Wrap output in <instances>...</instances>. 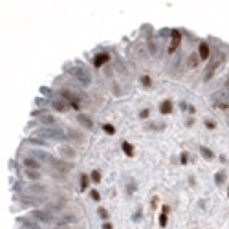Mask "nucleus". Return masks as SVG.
Segmentation results:
<instances>
[{
    "label": "nucleus",
    "instance_id": "obj_1",
    "mask_svg": "<svg viewBox=\"0 0 229 229\" xmlns=\"http://www.w3.org/2000/svg\"><path fill=\"white\" fill-rule=\"evenodd\" d=\"M224 62V57H220V55H218L211 64H209V66H207V70H205V73H203V79L205 81H209L211 77H213V75H214V72H216V68L218 66H220V64Z\"/></svg>",
    "mask_w": 229,
    "mask_h": 229
},
{
    "label": "nucleus",
    "instance_id": "obj_2",
    "mask_svg": "<svg viewBox=\"0 0 229 229\" xmlns=\"http://www.w3.org/2000/svg\"><path fill=\"white\" fill-rule=\"evenodd\" d=\"M72 75H73L77 81H81L83 84H88V83H90V75L86 73L84 70H81V68H73V70H72Z\"/></svg>",
    "mask_w": 229,
    "mask_h": 229
},
{
    "label": "nucleus",
    "instance_id": "obj_3",
    "mask_svg": "<svg viewBox=\"0 0 229 229\" xmlns=\"http://www.w3.org/2000/svg\"><path fill=\"white\" fill-rule=\"evenodd\" d=\"M46 191H48L46 185H39V183H31V185H28V192H29V194H44Z\"/></svg>",
    "mask_w": 229,
    "mask_h": 229
},
{
    "label": "nucleus",
    "instance_id": "obj_4",
    "mask_svg": "<svg viewBox=\"0 0 229 229\" xmlns=\"http://www.w3.org/2000/svg\"><path fill=\"white\" fill-rule=\"evenodd\" d=\"M108 61H110V55H108V53H99V55H95V59H94V66L101 68L103 64H106Z\"/></svg>",
    "mask_w": 229,
    "mask_h": 229
},
{
    "label": "nucleus",
    "instance_id": "obj_5",
    "mask_svg": "<svg viewBox=\"0 0 229 229\" xmlns=\"http://www.w3.org/2000/svg\"><path fill=\"white\" fill-rule=\"evenodd\" d=\"M198 57L202 61H207V57H209V44L207 42H202L200 48H198Z\"/></svg>",
    "mask_w": 229,
    "mask_h": 229
},
{
    "label": "nucleus",
    "instance_id": "obj_6",
    "mask_svg": "<svg viewBox=\"0 0 229 229\" xmlns=\"http://www.w3.org/2000/svg\"><path fill=\"white\" fill-rule=\"evenodd\" d=\"M51 105H53V108H55V110H59V112H66V110H68V106H70L64 99H55Z\"/></svg>",
    "mask_w": 229,
    "mask_h": 229
},
{
    "label": "nucleus",
    "instance_id": "obj_7",
    "mask_svg": "<svg viewBox=\"0 0 229 229\" xmlns=\"http://www.w3.org/2000/svg\"><path fill=\"white\" fill-rule=\"evenodd\" d=\"M24 165H26V169H39L40 167V163L37 161V159H33V158H24Z\"/></svg>",
    "mask_w": 229,
    "mask_h": 229
},
{
    "label": "nucleus",
    "instance_id": "obj_8",
    "mask_svg": "<svg viewBox=\"0 0 229 229\" xmlns=\"http://www.w3.org/2000/svg\"><path fill=\"white\" fill-rule=\"evenodd\" d=\"M33 216L39 218L40 222H50V220H51V216H50L48 213H44V211H33Z\"/></svg>",
    "mask_w": 229,
    "mask_h": 229
},
{
    "label": "nucleus",
    "instance_id": "obj_9",
    "mask_svg": "<svg viewBox=\"0 0 229 229\" xmlns=\"http://www.w3.org/2000/svg\"><path fill=\"white\" fill-rule=\"evenodd\" d=\"M180 37H181V35L178 33V31H172V44H170V48H169V51H170V53H172L174 50L178 48V42H180Z\"/></svg>",
    "mask_w": 229,
    "mask_h": 229
},
{
    "label": "nucleus",
    "instance_id": "obj_10",
    "mask_svg": "<svg viewBox=\"0 0 229 229\" xmlns=\"http://www.w3.org/2000/svg\"><path fill=\"white\" fill-rule=\"evenodd\" d=\"M26 178H29V180H39V178H40V172L35 170V169H26Z\"/></svg>",
    "mask_w": 229,
    "mask_h": 229
},
{
    "label": "nucleus",
    "instance_id": "obj_11",
    "mask_svg": "<svg viewBox=\"0 0 229 229\" xmlns=\"http://www.w3.org/2000/svg\"><path fill=\"white\" fill-rule=\"evenodd\" d=\"M159 110H161V114H170L172 112V103L170 101H163V105L159 106Z\"/></svg>",
    "mask_w": 229,
    "mask_h": 229
},
{
    "label": "nucleus",
    "instance_id": "obj_12",
    "mask_svg": "<svg viewBox=\"0 0 229 229\" xmlns=\"http://www.w3.org/2000/svg\"><path fill=\"white\" fill-rule=\"evenodd\" d=\"M121 147H123V152H125L127 156H134V147L130 145L128 141H123V145H121Z\"/></svg>",
    "mask_w": 229,
    "mask_h": 229
},
{
    "label": "nucleus",
    "instance_id": "obj_13",
    "mask_svg": "<svg viewBox=\"0 0 229 229\" xmlns=\"http://www.w3.org/2000/svg\"><path fill=\"white\" fill-rule=\"evenodd\" d=\"M61 154H62L64 158H75V150L70 149V147H62V149H61Z\"/></svg>",
    "mask_w": 229,
    "mask_h": 229
},
{
    "label": "nucleus",
    "instance_id": "obj_14",
    "mask_svg": "<svg viewBox=\"0 0 229 229\" xmlns=\"http://www.w3.org/2000/svg\"><path fill=\"white\" fill-rule=\"evenodd\" d=\"M53 163H55V167H57L59 170H62V172H68V170L72 169L68 163H66V161H62V159H61V161H53Z\"/></svg>",
    "mask_w": 229,
    "mask_h": 229
},
{
    "label": "nucleus",
    "instance_id": "obj_15",
    "mask_svg": "<svg viewBox=\"0 0 229 229\" xmlns=\"http://www.w3.org/2000/svg\"><path fill=\"white\" fill-rule=\"evenodd\" d=\"M198 61H200V57H198V55H191V57H189V61H187V64H189L191 68H196V66H198Z\"/></svg>",
    "mask_w": 229,
    "mask_h": 229
},
{
    "label": "nucleus",
    "instance_id": "obj_16",
    "mask_svg": "<svg viewBox=\"0 0 229 229\" xmlns=\"http://www.w3.org/2000/svg\"><path fill=\"white\" fill-rule=\"evenodd\" d=\"M200 150H202V156H203V158H207V159H211V158L214 156V154H213V152H211L209 149H207V147H202Z\"/></svg>",
    "mask_w": 229,
    "mask_h": 229
},
{
    "label": "nucleus",
    "instance_id": "obj_17",
    "mask_svg": "<svg viewBox=\"0 0 229 229\" xmlns=\"http://www.w3.org/2000/svg\"><path fill=\"white\" fill-rule=\"evenodd\" d=\"M86 187H88V176L83 174L81 176V191H86Z\"/></svg>",
    "mask_w": 229,
    "mask_h": 229
},
{
    "label": "nucleus",
    "instance_id": "obj_18",
    "mask_svg": "<svg viewBox=\"0 0 229 229\" xmlns=\"http://www.w3.org/2000/svg\"><path fill=\"white\" fill-rule=\"evenodd\" d=\"M92 180H94L95 183H99V181H101V172H99V170H94V172H92Z\"/></svg>",
    "mask_w": 229,
    "mask_h": 229
},
{
    "label": "nucleus",
    "instance_id": "obj_19",
    "mask_svg": "<svg viewBox=\"0 0 229 229\" xmlns=\"http://www.w3.org/2000/svg\"><path fill=\"white\" fill-rule=\"evenodd\" d=\"M79 121H81V123H83L84 127H88V128L92 127V121H90V119H88V117H84V116H81V117H79Z\"/></svg>",
    "mask_w": 229,
    "mask_h": 229
},
{
    "label": "nucleus",
    "instance_id": "obj_20",
    "mask_svg": "<svg viewBox=\"0 0 229 229\" xmlns=\"http://www.w3.org/2000/svg\"><path fill=\"white\" fill-rule=\"evenodd\" d=\"M55 119H53L51 116H42V123H46V125H51Z\"/></svg>",
    "mask_w": 229,
    "mask_h": 229
},
{
    "label": "nucleus",
    "instance_id": "obj_21",
    "mask_svg": "<svg viewBox=\"0 0 229 229\" xmlns=\"http://www.w3.org/2000/svg\"><path fill=\"white\" fill-rule=\"evenodd\" d=\"M216 183H224V178H225V174L224 172H216Z\"/></svg>",
    "mask_w": 229,
    "mask_h": 229
},
{
    "label": "nucleus",
    "instance_id": "obj_22",
    "mask_svg": "<svg viewBox=\"0 0 229 229\" xmlns=\"http://www.w3.org/2000/svg\"><path fill=\"white\" fill-rule=\"evenodd\" d=\"M141 83H143L145 86H150V83H152V81H150L149 75H143V77H141Z\"/></svg>",
    "mask_w": 229,
    "mask_h": 229
},
{
    "label": "nucleus",
    "instance_id": "obj_23",
    "mask_svg": "<svg viewBox=\"0 0 229 229\" xmlns=\"http://www.w3.org/2000/svg\"><path fill=\"white\" fill-rule=\"evenodd\" d=\"M103 128H105V132H108V134H114V132H116V128H114L112 125H105Z\"/></svg>",
    "mask_w": 229,
    "mask_h": 229
},
{
    "label": "nucleus",
    "instance_id": "obj_24",
    "mask_svg": "<svg viewBox=\"0 0 229 229\" xmlns=\"http://www.w3.org/2000/svg\"><path fill=\"white\" fill-rule=\"evenodd\" d=\"M159 225H161V227L167 225V214H161V216H159Z\"/></svg>",
    "mask_w": 229,
    "mask_h": 229
},
{
    "label": "nucleus",
    "instance_id": "obj_25",
    "mask_svg": "<svg viewBox=\"0 0 229 229\" xmlns=\"http://www.w3.org/2000/svg\"><path fill=\"white\" fill-rule=\"evenodd\" d=\"M149 51L152 53V55L156 53V44H154V42H149Z\"/></svg>",
    "mask_w": 229,
    "mask_h": 229
},
{
    "label": "nucleus",
    "instance_id": "obj_26",
    "mask_svg": "<svg viewBox=\"0 0 229 229\" xmlns=\"http://www.w3.org/2000/svg\"><path fill=\"white\" fill-rule=\"evenodd\" d=\"M90 194H92V198H94L95 202H97V200H101V196H99V192H97V191H92Z\"/></svg>",
    "mask_w": 229,
    "mask_h": 229
},
{
    "label": "nucleus",
    "instance_id": "obj_27",
    "mask_svg": "<svg viewBox=\"0 0 229 229\" xmlns=\"http://www.w3.org/2000/svg\"><path fill=\"white\" fill-rule=\"evenodd\" d=\"M53 229H70V227H68L66 224H64V222H61L59 225H55V227H53Z\"/></svg>",
    "mask_w": 229,
    "mask_h": 229
},
{
    "label": "nucleus",
    "instance_id": "obj_28",
    "mask_svg": "<svg viewBox=\"0 0 229 229\" xmlns=\"http://www.w3.org/2000/svg\"><path fill=\"white\" fill-rule=\"evenodd\" d=\"M139 117H141V119L149 117V110H141V112H139Z\"/></svg>",
    "mask_w": 229,
    "mask_h": 229
},
{
    "label": "nucleus",
    "instance_id": "obj_29",
    "mask_svg": "<svg viewBox=\"0 0 229 229\" xmlns=\"http://www.w3.org/2000/svg\"><path fill=\"white\" fill-rule=\"evenodd\" d=\"M99 216H103V218H108V213H106L105 209H99Z\"/></svg>",
    "mask_w": 229,
    "mask_h": 229
},
{
    "label": "nucleus",
    "instance_id": "obj_30",
    "mask_svg": "<svg viewBox=\"0 0 229 229\" xmlns=\"http://www.w3.org/2000/svg\"><path fill=\"white\" fill-rule=\"evenodd\" d=\"M181 163H187V154H185V152L181 154Z\"/></svg>",
    "mask_w": 229,
    "mask_h": 229
},
{
    "label": "nucleus",
    "instance_id": "obj_31",
    "mask_svg": "<svg viewBox=\"0 0 229 229\" xmlns=\"http://www.w3.org/2000/svg\"><path fill=\"white\" fill-rule=\"evenodd\" d=\"M205 125L209 127V128H214V123H213V121H205Z\"/></svg>",
    "mask_w": 229,
    "mask_h": 229
},
{
    "label": "nucleus",
    "instance_id": "obj_32",
    "mask_svg": "<svg viewBox=\"0 0 229 229\" xmlns=\"http://www.w3.org/2000/svg\"><path fill=\"white\" fill-rule=\"evenodd\" d=\"M103 229H112V225H110V224H105V225H103Z\"/></svg>",
    "mask_w": 229,
    "mask_h": 229
},
{
    "label": "nucleus",
    "instance_id": "obj_33",
    "mask_svg": "<svg viewBox=\"0 0 229 229\" xmlns=\"http://www.w3.org/2000/svg\"><path fill=\"white\" fill-rule=\"evenodd\" d=\"M227 196H229V189H227Z\"/></svg>",
    "mask_w": 229,
    "mask_h": 229
}]
</instances>
